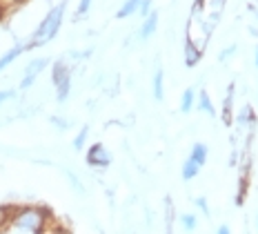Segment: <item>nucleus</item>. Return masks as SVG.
Returning <instances> with one entry per match:
<instances>
[{"label": "nucleus", "instance_id": "obj_8", "mask_svg": "<svg viewBox=\"0 0 258 234\" xmlns=\"http://www.w3.org/2000/svg\"><path fill=\"white\" fill-rule=\"evenodd\" d=\"M156 29H158V14L152 12L147 18H143V25H141V29H138V38H141V40H149V38L156 34Z\"/></svg>", "mask_w": 258, "mask_h": 234}, {"label": "nucleus", "instance_id": "obj_5", "mask_svg": "<svg viewBox=\"0 0 258 234\" xmlns=\"http://www.w3.org/2000/svg\"><path fill=\"white\" fill-rule=\"evenodd\" d=\"M49 67V58H45V56H40V58H34V61H29L27 63V67H25V74H23V80H20V89H29L31 85L36 83V78L45 72V69Z\"/></svg>", "mask_w": 258, "mask_h": 234}, {"label": "nucleus", "instance_id": "obj_14", "mask_svg": "<svg viewBox=\"0 0 258 234\" xmlns=\"http://www.w3.org/2000/svg\"><path fill=\"white\" fill-rule=\"evenodd\" d=\"M141 3H143V0H125V3L120 5V9L116 12V18L118 20H125V18H129V16L138 14V7H141Z\"/></svg>", "mask_w": 258, "mask_h": 234}, {"label": "nucleus", "instance_id": "obj_31", "mask_svg": "<svg viewBox=\"0 0 258 234\" xmlns=\"http://www.w3.org/2000/svg\"><path fill=\"white\" fill-rule=\"evenodd\" d=\"M0 3H3V0H0Z\"/></svg>", "mask_w": 258, "mask_h": 234}, {"label": "nucleus", "instance_id": "obj_23", "mask_svg": "<svg viewBox=\"0 0 258 234\" xmlns=\"http://www.w3.org/2000/svg\"><path fill=\"white\" fill-rule=\"evenodd\" d=\"M16 94H18L16 89H0V105H5L7 101L16 99Z\"/></svg>", "mask_w": 258, "mask_h": 234}, {"label": "nucleus", "instance_id": "obj_20", "mask_svg": "<svg viewBox=\"0 0 258 234\" xmlns=\"http://www.w3.org/2000/svg\"><path fill=\"white\" fill-rule=\"evenodd\" d=\"M91 5H94V0H80V3H78V9H76L78 18H83V16H87V12L91 9Z\"/></svg>", "mask_w": 258, "mask_h": 234}, {"label": "nucleus", "instance_id": "obj_27", "mask_svg": "<svg viewBox=\"0 0 258 234\" xmlns=\"http://www.w3.org/2000/svg\"><path fill=\"white\" fill-rule=\"evenodd\" d=\"M205 3H207V0H194V12H198V9H201Z\"/></svg>", "mask_w": 258, "mask_h": 234}, {"label": "nucleus", "instance_id": "obj_4", "mask_svg": "<svg viewBox=\"0 0 258 234\" xmlns=\"http://www.w3.org/2000/svg\"><path fill=\"white\" fill-rule=\"evenodd\" d=\"M85 161H87V165L94 167V170H105V167L111 165V152L107 150L103 143H94V145H89L87 154H85Z\"/></svg>", "mask_w": 258, "mask_h": 234}, {"label": "nucleus", "instance_id": "obj_7", "mask_svg": "<svg viewBox=\"0 0 258 234\" xmlns=\"http://www.w3.org/2000/svg\"><path fill=\"white\" fill-rule=\"evenodd\" d=\"M196 110L203 112V114H207V116H212V118L216 116V105H214L212 96H209V91L205 89V87L196 91Z\"/></svg>", "mask_w": 258, "mask_h": 234}, {"label": "nucleus", "instance_id": "obj_2", "mask_svg": "<svg viewBox=\"0 0 258 234\" xmlns=\"http://www.w3.org/2000/svg\"><path fill=\"white\" fill-rule=\"evenodd\" d=\"M64 9H67V0L53 5L49 12L45 14V18L38 23V27H36V31L31 34V38L25 42L27 52L47 45V42H51L53 38L58 36V31H60V27H62V20H64Z\"/></svg>", "mask_w": 258, "mask_h": 234}, {"label": "nucleus", "instance_id": "obj_21", "mask_svg": "<svg viewBox=\"0 0 258 234\" xmlns=\"http://www.w3.org/2000/svg\"><path fill=\"white\" fill-rule=\"evenodd\" d=\"M152 12H154V9H152V0H143L141 7H138V16H141V18H147Z\"/></svg>", "mask_w": 258, "mask_h": 234}, {"label": "nucleus", "instance_id": "obj_3", "mask_svg": "<svg viewBox=\"0 0 258 234\" xmlns=\"http://www.w3.org/2000/svg\"><path fill=\"white\" fill-rule=\"evenodd\" d=\"M51 83L56 89V101L64 103L72 94V67L64 61H56L51 65Z\"/></svg>", "mask_w": 258, "mask_h": 234}, {"label": "nucleus", "instance_id": "obj_1", "mask_svg": "<svg viewBox=\"0 0 258 234\" xmlns=\"http://www.w3.org/2000/svg\"><path fill=\"white\" fill-rule=\"evenodd\" d=\"M51 214L42 205H23L9 212L7 227L16 234H45L49 230Z\"/></svg>", "mask_w": 258, "mask_h": 234}, {"label": "nucleus", "instance_id": "obj_28", "mask_svg": "<svg viewBox=\"0 0 258 234\" xmlns=\"http://www.w3.org/2000/svg\"><path fill=\"white\" fill-rule=\"evenodd\" d=\"M254 65H256V69H258V45H256V50H254Z\"/></svg>", "mask_w": 258, "mask_h": 234}, {"label": "nucleus", "instance_id": "obj_18", "mask_svg": "<svg viewBox=\"0 0 258 234\" xmlns=\"http://www.w3.org/2000/svg\"><path fill=\"white\" fill-rule=\"evenodd\" d=\"M87 136H89V127L85 125V127H80L76 138H74V150H85V145H87Z\"/></svg>", "mask_w": 258, "mask_h": 234}, {"label": "nucleus", "instance_id": "obj_13", "mask_svg": "<svg viewBox=\"0 0 258 234\" xmlns=\"http://www.w3.org/2000/svg\"><path fill=\"white\" fill-rule=\"evenodd\" d=\"M191 110H196V89H194V87H187L180 96V112L189 114Z\"/></svg>", "mask_w": 258, "mask_h": 234}, {"label": "nucleus", "instance_id": "obj_19", "mask_svg": "<svg viewBox=\"0 0 258 234\" xmlns=\"http://www.w3.org/2000/svg\"><path fill=\"white\" fill-rule=\"evenodd\" d=\"M236 52H238V45H229V47H225V50L218 54V61H220V63H227Z\"/></svg>", "mask_w": 258, "mask_h": 234}, {"label": "nucleus", "instance_id": "obj_30", "mask_svg": "<svg viewBox=\"0 0 258 234\" xmlns=\"http://www.w3.org/2000/svg\"><path fill=\"white\" fill-rule=\"evenodd\" d=\"M256 230H258V216H256Z\"/></svg>", "mask_w": 258, "mask_h": 234}, {"label": "nucleus", "instance_id": "obj_6", "mask_svg": "<svg viewBox=\"0 0 258 234\" xmlns=\"http://www.w3.org/2000/svg\"><path fill=\"white\" fill-rule=\"evenodd\" d=\"M203 54H205V50L198 42H194L191 36H187L185 38V65L187 67H196L203 61Z\"/></svg>", "mask_w": 258, "mask_h": 234}, {"label": "nucleus", "instance_id": "obj_12", "mask_svg": "<svg viewBox=\"0 0 258 234\" xmlns=\"http://www.w3.org/2000/svg\"><path fill=\"white\" fill-rule=\"evenodd\" d=\"M152 94L156 101H163L165 99V72L163 69H156L154 72V78H152Z\"/></svg>", "mask_w": 258, "mask_h": 234}, {"label": "nucleus", "instance_id": "obj_29", "mask_svg": "<svg viewBox=\"0 0 258 234\" xmlns=\"http://www.w3.org/2000/svg\"><path fill=\"white\" fill-rule=\"evenodd\" d=\"M0 234H9V232L7 230H0Z\"/></svg>", "mask_w": 258, "mask_h": 234}, {"label": "nucleus", "instance_id": "obj_24", "mask_svg": "<svg viewBox=\"0 0 258 234\" xmlns=\"http://www.w3.org/2000/svg\"><path fill=\"white\" fill-rule=\"evenodd\" d=\"M51 125L53 127H58V129H67L69 127V123L64 121V118H60V116H51Z\"/></svg>", "mask_w": 258, "mask_h": 234}, {"label": "nucleus", "instance_id": "obj_26", "mask_svg": "<svg viewBox=\"0 0 258 234\" xmlns=\"http://www.w3.org/2000/svg\"><path fill=\"white\" fill-rule=\"evenodd\" d=\"M216 234H232V227H229V225H218Z\"/></svg>", "mask_w": 258, "mask_h": 234}, {"label": "nucleus", "instance_id": "obj_16", "mask_svg": "<svg viewBox=\"0 0 258 234\" xmlns=\"http://www.w3.org/2000/svg\"><path fill=\"white\" fill-rule=\"evenodd\" d=\"M178 221H180V225L185 227L187 232H194L198 227V216L194 214V212H185V214H180Z\"/></svg>", "mask_w": 258, "mask_h": 234}, {"label": "nucleus", "instance_id": "obj_9", "mask_svg": "<svg viewBox=\"0 0 258 234\" xmlns=\"http://www.w3.org/2000/svg\"><path fill=\"white\" fill-rule=\"evenodd\" d=\"M187 159L194 161L198 167H205V163H207V159H209V148H207V143H201V141H198V143H194Z\"/></svg>", "mask_w": 258, "mask_h": 234}, {"label": "nucleus", "instance_id": "obj_11", "mask_svg": "<svg viewBox=\"0 0 258 234\" xmlns=\"http://www.w3.org/2000/svg\"><path fill=\"white\" fill-rule=\"evenodd\" d=\"M236 125H238L240 129L254 127V125H256V114H254V110H251L249 105L240 107V110L236 112Z\"/></svg>", "mask_w": 258, "mask_h": 234}, {"label": "nucleus", "instance_id": "obj_25", "mask_svg": "<svg viewBox=\"0 0 258 234\" xmlns=\"http://www.w3.org/2000/svg\"><path fill=\"white\" fill-rule=\"evenodd\" d=\"M67 178H69V181H72V185H74V188H76V190H78V192H85L83 183H80V181H78V178H76V176H74V174H72V172H67Z\"/></svg>", "mask_w": 258, "mask_h": 234}, {"label": "nucleus", "instance_id": "obj_15", "mask_svg": "<svg viewBox=\"0 0 258 234\" xmlns=\"http://www.w3.org/2000/svg\"><path fill=\"white\" fill-rule=\"evenodd\" d=\"M201 170L203 167H198L194 161H189V159H185V163H182V170H180V174H182V181H194V178L201 174Z\"/></svg>", "mask_w": 258, "mask_h": 234}, {"label": "nucleus", "instance_id": "obj_22", "mask_svg": "<svg viewBox=\"0 0 258 234\" xmlns=\"http://www.w3.org/2000/svg\"><path fill=\"white\" fill-rule=\"evenodd\" d=\"M194 203H196V208H198V210H203V214L209 216V203H207V199H205V197H196V199H194Z\"/></svg>", "mask_w": 258, "mask_h": 234}, {"label": "nucleus", "instance_id": "obj_10", "mask_svg": "<svg viewBox=\"0 0 258 234\" xmlns=\"http://www.w3.org/2000/svg\"><path fill=\"white\" fill-rule=\"evenodd\" d=\"M27 52V47H25V42H18V45H14L12 50H7L3 54V56H0V72H5V69L9 67V65H12L16 58H20L23 56V54Z\"/></svg>", "mask_w": 258, "mask_h": 234}, {"label": "nucleus", "instance_id": "obj_17", "mask_svg": "<svg viewBox=\"0 0 258 234\" xmlns=\"http://www.w3.org/2000/svg\"><path fill=\"white\" fill-rule=\"evenodd\" d=\"M232 107H234V85H229L227 89V99H225V112H223V118L225 123H232Z\"/></svg>", "mask_w": 258, "mask_h": 234}]
</instances>
